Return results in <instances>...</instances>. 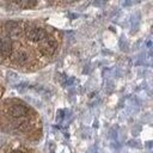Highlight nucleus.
Masks as SVG:
<instances>
[{
    "instance_id": "6e6552de",
    "label": "nucleus",
    "mask_w": 153,
    "mask_h": 153,
    "mask_svg": "<svg viewBox=\"0 0 153 153\" xmlns=\"http://www.w3.org/2000/svg\"><path fill=\"white\" fill-rule=\"evenodd\" d=\"M12 153H25V152H22V151H13Z\"/></svg>"
},
{
    "instance_id": "0eeeda50",
    "label": "nucleus",
    "mask_w": 153,
    "mask_h": 153,
    "mask_svg": "<svg viewBox=\"0 0 153 153\" xmlns=\"http://www.w3.org/2000/svg\"><path fill=\"white\" fill-rule=\"evenodd\" d=\"M26 2H27L29 5H33V4L36 2V0H26Z\"/></svg>"
},
{
    "instance_id": "f257e3e1",
    "label": "nucleus",
    "mask_w": 153,
    "mask_h": 153,
    "mask_svg": "<svg viewBox=\"0 0 153 153\" xmlns=\"http://www.w3.org/2000/svg\"><path fill=\"white\" fill-rule=\"evenodd\" d=\"M25 35H26V38L31 42H42L47 37V32L43 29L33 27V26L27 27L25 30Z\"/></svg>"
},
{
    "instance_id": "20e7f679",
    "label": "nucleus",
    "mask_w": 153,
    "mask_h": 153,
    "mask_svg": "<svg viewBox=\"0 0 153 153\" xmlns=\"http://www.w3.org/2000/svg\"><path fill=\"white\" fill-rule=\"evenodd\" d=\"M26 114H27V109L23 105L16 104V105H12L10 108V115L13 116V117H23Z\"/></svg>"
},
{
    "instance_id": "1a4fd4ad",
    "label": "nucleus",
    "mask_w": 153,
    "mask_h": 153,
    "mask_svg": "<svg viewBox=\"0 0 153 153\" xmlns=\"http://www.w3.org/2000/svg\"><path fill=\"white\" fill-rule=\"evenodd\" d=\"M67 1H73V0H67Z\"/></svg>"
},
{
    "instance_id": "7ed1b4c3",
    "label": "nucleus",
    "mask_w": 153,
    "mask_h": 153,
    "mask_svg": "<svg viewBox=\"0 0 153 153\" xmlns=\"http://www.w3.org/2000/svg\"><path fill=\"white\" fill-rule=\"evenodd\" d=\"M12 51V42L10 38H5L2 42H0V55L1 57H7L10 56Z\"/></svg>"
},
{
    "instance_id": "39448f33",
    "label": "nucleus",
    "mask_w": 153,
    "mask_h": 153,
    "mask_svg": "<svg viewBox=\"0 0 153 153\" xmlns=\"http://www.w3.org/2000/svg\"><path fill=\"white\" fill-rule=\"evenodd\" d=\"M5 29L11 36H18L20 32V25L17 22H7L5 24Z\"/></svg>"
},
{
    "instance_id": "423d86ee",
    "label": "nucleus",
    "mask_w": 153,
    "mask_h": 153,
    "mask_svg": "<svg viewBox=\"0 0 153 153\" xmlns=\"http://www.w3.org/2000/svg\"><path fill=\"white\" fill-rule=\"evenodd\" d=\"M13 61L16 63H18V65H24V63H26L29 61V55L25 51H18V53L14 54Z\"/></svg>"
},
{
    "instance_id": "f03ea898",
    "label": "nucleus",
    "mask_w": 153,
    "mask_h": 153,
    "mask_svg": "<svg viewBox=\"0 0 153 153\" xmlns=\"http://www.w3.org/2000/svg\"><path fill=\"white\" fill-rule=\"evenodd\" d=\"M56 47H57V43H56L55 39H53V38H47V37H45V38L41 42L39 49H41V51H42L43 54H45V55H51V54L55 51Z\"/></svg>"
}]
</instances>
